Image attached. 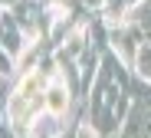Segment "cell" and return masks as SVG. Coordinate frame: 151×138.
Listing matches in <instances>:
<instances>
[{"label": "cell", "mask_w": 151, "mask_h": 138, "mask_svg": "<svg viewBox=\"0 0 151 138\" xmlns=\"http://www.w3.org/2000/svg\"><path fill=\"white\" fill-rule=\"evenodd\" d=\"M46 108V89H43V76L27 72L20 79L17 92L10 95V122L13 125H33V118Z\"/></svg>", "instance_id": "6da1fadb"}, {"label": "cell", "mask_w": 151, "mask_h": 138, "mask_svg": "<svg viewBox=\"0 0 151 138\" xmlns=\"http://www.w3.org/2000/svg\"><path fill=\"white\" fill-rule=\"evenodd\" d=\"M69 108V89L63 86V82L56 79L53 86H46V112H53V115H63Z\"/></svg>", "instance_id": "7a4b0ae2"}]
</instances>
